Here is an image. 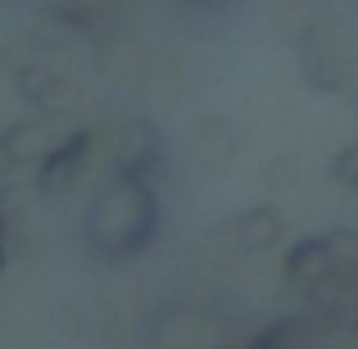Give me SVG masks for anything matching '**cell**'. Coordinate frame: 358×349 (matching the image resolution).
<instances>
[{"instance_id": "obj_17", "label": "cell", "mask_w": 358, "mask_h": 349, "mask_svg": "<svg viewBox=\"0 0 358 349\" xmlns=\"http://www.w3.org/2000/svg\"><path fill=\"white\" fill-rule=\"evenodd\" d=\"M186 5H200V0H186Z\"/></svg>"}, {"instance_id": "obj_15", "label": "cell", "mask_w": 358, "mask_h": 349, "mask_svg": "<svg viewBox=\"0 0 358 349\" xmlns=\"http://www.w3.org/2000/svg\"><path fill=\"white\" fill-rule=\"evenodd\" d=\"M0 245H9V200L0 195Z\"/></svg>"}, {"instance_id": "obj_16", "label": "cell", "mask_w": 358, "mask_h": 349, "mask_svg": "<svg viewBox=\"0 0 358 349\" xmlns=\"http://www.w3.org/2000/svg\"><path fill=\"white\" fill-rule=\"evenodd\" d=\"M5 263H9V245H0V272H5Z\"/></svg>"}, {"instance_id": "obj_9", "label": "cell", "mask_w": 358, "mask_h": 349, "mask_svg": "<svg viewBox=\"0 0 358 349\" xmlns=\"http://www.w3.org/2000/svg\"><path fill=\"white\" fill-rule=\"evenodd\" d=\"M308 304L322 313V322L331 327V332H345V336H358V277L341 281L336 277L331 286L322 290V295H313Z\"/></svg>"}, {"instance_id": "obj_14", "label": "cell", "mask_w": 358, "mask_h": 349, "mask_svg": "<svg viewBox=\"0 0 358 349\" xmlns=\"http://www.w3.org/2000/svg\"><path fill=\"white\" fill-rule=\"evenodd\" d=\"M14 168H18V159H14V155H9V145H5V136H0V182H5V177H9V173H14Z\"/></svg>"}, {"instance_id": "obj_6", "label": "cell", "mask_w": 358, "mask_h": 349, "mask_svg": "<svg viewBox=\"0 0 358 349\" xmlns=\"http://www.w3.org/2000/svg\"><path fill=\"white\" fill-rule=\"evenodd\" d=\"M191 150H195V164L204 173H222L241 155V127L222 114H200L191 122Z\"/></svg>"}, {"instance_id": "obj_2", "label": "cell", "mask_w": 358, "mask_h": 349, "mask_svg": "<svg viewBox=\"0 0 358 349\" xmlns=\"http://www.w3.org/2000/svg\"><path fill=\"white\" fill-rule=\"evenodd\" d=\"M114 173H131V177H145V182H164L168 173V141L159 131V122L150 118H131L127 127L118 131V145H114Z\"/></svg>"}, {"instance_id": "obj_7", "label": "cell", "mask_w": 358, "mask_h": 349, "mask_svg": "<svg viewBox=\"0 0 358 349\" xmlns=\"http://www.w3.org/2000/svg\"><path fill=\"white\" fill-rule=\"evenodd\" d=\"M222 232H227L231 250L268 254V250H277L281 236H286V218H281V209H272V204H254V209H241Z\"/></svg>"}, {"instance_id": "obj_3", "label": "cell", "mask_w": 358, "mask_h": 349, "mask_svg": "<svg viewBox=\"0 0 358 349\" xmlns=\"http://www.w3.org/2000/svg\"><path fill=\"white\" fill-rule=\"evenodd\" d=\"M91 150H96V131L91 127H78V131H64L55 141V150L36 164V191L41 195H64L82 182L91 164Z\"/></svg>"}, {"instance_id": "obj_13", "label": "cell", "mask_w": 358, "mask_h": 349, "mask_svg": "<svg viewBox=\"0 0 358 349\" xmlns=\"http://www.w3.org/2000/svg\"><path fill=\"white\" fill-rule=\"evenodd\" d=\"M268 182H272V186H295V182H299V168H295V159H290V155L272 159V168H268Z\"/></svg>"}, {"instance_id": "obj_12", "label": "cell", "mask_w": 358, "mask_h": 349, "mask_svg": "<svg viewBox=\"0 0 358 349\" xmlns=\"http://www.w3.org/2000/svg\"><path fill=\"white\" fill-rule=\"evenodd\" d=\"M331 177H336L341 186H350V191L358 195V141H354V145H345L341 155H336V164H331Z\"/></svg>"}, {"instance_id": "obj_5", "label": "cell", "mask_w": 358, "mask_h": 349, "mask_svg": "<svg viewBox=\"0 0 358 349\" xmlns=\"http://www.w3.org/2000/svg\"><path fill=\"white\" fill-rule=\"evenodd\" d=\"M286 286L295 295L313 299L322 295L327 286L336 281V263H331V250H327V236H308V241H295L286 250Z\"/></svg>"}, {"instance_id": "obj_10", "label": "cell", "mask_w": 358, "mask_h": 349, "mask_svg": "<svg viewBox=\"0 0 358 349\" xmlns=\"http://www.w3.org/2000/svg\"><path fill=\"white\" fill-rule=\"evenodd\" d=\"M245 349H313V327H308V318H281Z\"/></svg>"}, {"instance_id": "obj_1", "label": "cell", "mask_w": 358, "mask_h": 349, "mask_svg": "<svg viewBox=\"0 0 358 349\" xmlns=\"http://www.w3.org/2000/svg\"><path fill=\"white\" fill-rule=\"evenodd\" d=\"M159 227H164L159 186L109 168V177L100 182V191L91 195L87 213H82V245L96 259L127 263L159 241Z\"/></svg>"}, {"instance_id": "obj_4", "label": "cell", "mask_w": 358, "mask_h": 349, "mask_svg": "<svg viewBox=\"0 0 358 349\" xmlns=\"http://www.w3.org/2000/svg\"><path fill=\"white\" fill-rule=\"evenodd\" d=\"M14 87L18 96L27 100L32 109H41V114L50 118H64L73 105H78V91H73V82L64 78L59 69H50L45 59H27L14 69Z\"/></svg>"}, {"instance_id": "obj_11", "label": "cell", "mask_w": 358, "mask_h": 349, "mask_svg": "<svg viewBox=\"0 0 358 349\" xmlns=\"http://www.w3.org/2000/svg\"><path fill=\"white\" fill-rule=\"evenodd\" d=\"M322 236H327V250H331L336 277H341V281L358 277V232L354 227H331V232H322Z\"/></svg>"}, {"instance_id": "obj_8", "label": "cell", "mask_w": 358, "mask_h": 349, "mask_svg": "<svg viewBox=\"0 0 358 349\" xmlns=\"http://www.w3.org/2000/svg\"><path fill=\"white\" fill-rule=\"evenodd\" d=\"M55 122H59V118H50V114H45V118H18L14 127L0 131L5 145H9V155L18 159V168H23V164H41V159L55 150V141H59Z\"/></svg>"}]
</instances>
